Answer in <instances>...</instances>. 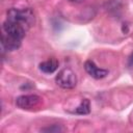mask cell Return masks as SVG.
<instances>
[{
  "label": "cell",
  "instance_id": "cell-7",
  "mask_svg": "<svg viewBox=\"0 0 133 133\" xmlns=\"http://www.w3.org/2000/svg\"><path fill=\"white\" fill-rule=\"evenodd\" d=\"M59 62L56 58H50L39 63V70L46 74H52L58 69Z\"/></svg>",
  "mask_w": 133,
  "mask_h": 133
},
{
  "label": "cell",
  "instance_id": "cell-5",
  "mask_svg": "<svg viewBox=\"0 0 133 133\" xmlns=\"http://www.w3.org/2000/svg\"><path fill=\"white\" fill-rule=\"evenodd\" d=\"M84 69H85L86 73L95 79H102V78H104L108 75L107 70L98 68L92 60H86L85 63H84Z\"/></svg>",
  "mask_w": 133,
  "mask_h": 133
},
{
  "label": "cell",
  "instance_id": "cell-3",
  "mask_svg": "<svg viewBox=\"0 0 133 133\" xmlns=\"http://www.w3.org/2000/svg\"><path fill=\"white\" fill-rule=\"evenodd\" d=\"M2 31H3V33H5L7 35L14 36V37L22 41L23 37L25 36L26 32L28 31V29L17 22L6 20L2 25Z\"/></svg>",
  "mask_w": 133,
  "mask_h": 133
},
{
  "label": "cell",
  "instance_id": "cell-2",
  "mask_svg": "<svg viewBox=\"0 0 133 133\" xmlns=\"http://www.w3.org/2000/svg\"><path fill=\"white\" fill-rule=\"evenodd\" d=\"M55 82L61 88L71 89V88H74L76 86L77 77L71 69L65 68V69H62L61 71L58 72V74L55 77Z\"/></svg>",
  "mask_w": 133,
  "mask_h": 133
},
{
  "label": "cell",
  "instance_id": "cell-4",
  "mask_svg": "<svg viewBox=\"0 0 133 133\" xmlns=\"http://www.w3.org/2000/svg\"><path fill=\"white\" fill-rule=\"evenodd\" d=\"M42 103V99L37 95H22L16 99V105L20 109H33Z\"/></svg>",
  "mask_w": 133,
  "mask_h": 133
},
{
  "label": "cell",
  "instance_id": "cell-8",
  "mask_svg": "<svg viewBox=\"0 0 133 133\" xmlns=\"http://www.w3.org/2000/svg\"><path fill=\"white\" fill-rule=\"evenodd\" d=\"M90 111V102L88 99H83L80 103V105L73 111L74 113L76 114H81V115H84V114H88Z\"/></svg>",
  "mask_w": 133,
  "mask_h": 133
},
{
  "label": "cell",
  "instance_id": "cell-1",
  "mask_svg": "<svg viewBox=\"0 0 133 133\" xmlns=\"http://www.w3.org/2000/svg\"><path fill=\"white\" fill-rule=\"evenodd\" d=\"M6 20L9 21H14L17 22L21 25H23L24 27H26L28 30L30 29V27L34 24V14L33 10L29 7L27 8H10L7 10V18Z\"/></svg>",
  "mask_w": 133,
  "mask_h": 133
},
{
  "label": "cell",
  "instance_id": "cell-11",
  "mask_svg": "<svg viewBox=\"0 0 133 133\" xmlns=\"http://www.w3.org/2000/svg\"><path fill=\"white\" fill-rule=\"evenodd\" d=\"M69 1H71V2H75V3H81V2H83L84 0H69Z\"/></svg>",
  "mask_w": 133,
  "mask_h": 133
},
{
  "label": "cell",
  "instance_id": "cell-6",
  "mask_svg": "<svg viewBox=\"0 0 133 133\" xmlns=\"http://www.w3.org/2000/svg\"><path fill=\"white\" fill-rule=\"evenodd\" d=\"M21 39L16 38L14 36L7 35L5 33L2 32V38H1V46H2V50L4 51H14L20 48L21 46Z\"/></svg>",
  "mask_w": 133,
  "mask_h": 133
},
{
  "label": "cell",
  "instance_id": "cell-10",
  "mask_svg": "<svg viewBox=\"0 0 133 133\" xmlns=\"http://www.w3.org/2000/svg\"><path fill=\"white\" fill-rule=\"evenodd\" d=\"M128 64L131 66V65H133V53L130 55V57H129V60H128Z\"/></svg>",
  "mask_w": 133,
  "mask_h": 133
},
{
  "label": "cell",
  "instance_id": "cell-9",
  "mask_svg": "<svg viewBox=\"0 0 133 133\" xmlns=\"http://www.w3.org/2000/svg\"><path fill=\"white\" fill-rule=\"evenodd\" d=\"M42 132H50V133H58V132H61L62 131V128L59 126V125H52L50 127H46V128H43L41 130Z\"/></svg>",
  "mask_w": 133,
  "mask_h": 133
}]
</instances>
